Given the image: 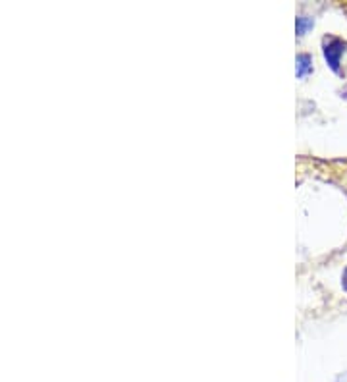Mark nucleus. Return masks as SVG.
Instances as JSON below:
<instances>
[{
    "label": "nucleus",
    "instance_id": "f257e3e1",
    "mask_svg": "<svg viewBox=\"0 0 347 382\" xmlns=\"http://www.w3.org/2000/svg\"><path fill=\"white\" fill-rule=\"evenodd\" d=\"M347 50V41H343L341 37L336 35H326L324 41H322V55L324 60L328 62V66L332 72L340 74L341 72V56Z\"/></svg>",
    "mask_w": 347,
    "mask_h": 382
},
{
    "label": "nucleus",
    "instance_id": "f03ea898",
    "mask_svg": "<svg viewBox=\"0 0 347 382\" xmlns=\"http://www.w3.org/2000/svg\"><path fill=\"white\" fill-rule=\"evenodd\" d=\"M295 62H297V66H295V74H297L299 80H303V77H307V75L313 74V56L309 55V53H299L297 58H295Z\"/></svg>",
    "mask_w": 347,
    "mask_h": 382
},
{
    "label": "nucleus",
    "instance_id": "7ed1b4c3",
    "mask_svg": "<svg viewBox=\"0 0 347 382\" xmlns=\"http://www.w3.org/2000/svg\"><path fill=\"white\" fill-rule=\"evenodd\" d=\"M313 26L314 20L311 16H297V20H295V31H297V37H303L309 29H313Z\"/></svg>",
    "mask_w": 347,
    "mask_h": 382
},
{
    "label": "nucleus",
    "instance_id": "20e7f679",
    "mask_svg": "<svg viewBox=\"0 0 347 382\" xmlns=\"http://www.w3.org/2000/svg\"><path fill=\"white\" fill-rule=\"evenodd\" d=\"M341 286H343V290L347 292V268L343 271V274H341Z\"/></svg>",
    "mask_w": 347,
    "mask_h": 382
},
{
    "label": "nucleus",
    "instance_id": "39448f33",
    "mask_svg": "<svg viewBox=\"0 0 347 382\" xmlns=\"http://www.w3.org/2000/svg\"><path fill=\"white\" fill-rule=\"evenodd\" d=\"M346 97H347V93H346Z\"/></svg>",
    "mask_w": 347,
    "mask_h": 382
}]
</instances>
